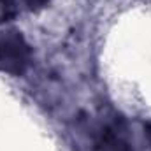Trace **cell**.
Masks as SVG:
<instances>
[{"label":"cell","mask_w":151,"mask_h":151,"mask_svg":"<svg viewBox=\"0 0 151 151\" xmlns=\"http://www.w3.org/2000/svg\"><path fill=\"white\" fill-rule=\"evenodd\" d=\"M30 63V46L19 32H7L0 37V70L21 76Z\"/></svg>","instance_id":"1"},{"label":"cell","mask_w":151,"mask_h":151,"mask_svg":"<svg viewBox=\"0 0 151 151\" xmlns=\"http://www.w3.org/2000/svg\"><path fill=\"white\" fill-rule=\"evenodd\" d=\"M25 2H27L28 9H32V11H39V9H42L44 5H47L51 0H25Z\"/></svg>","instance_id":"2"}]
</instances>
